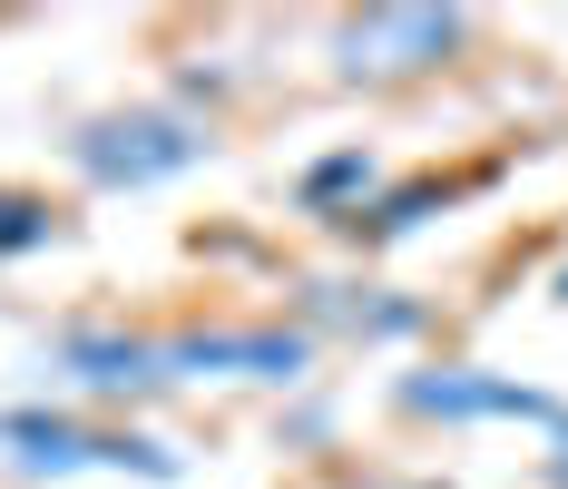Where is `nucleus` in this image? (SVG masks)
<instances>
[{
    "label": "nucleus",
    "mask_w": 568,
    "mask_h": 489,
    "mask_svg": "<svg viewBox=\"0 0 568 489\" xmlns=\"http://www.w3.org/2000/svg\"><path fill=\"white\" fill-rule=\"evenodd\" d=\"M0 460L20 480H186L158 431H128V421H89V411H59V401H20L0 411Z\"/></svg>",
    "instance_id": "1"
},
{
    "label": "nucleus",
    "mask_w": 568,
    "mask_h": 489,
    "mask_svg": "<svg viewBox=\"0 0 568 489\" xmlns=\"http://www.w3.org/2000/svg\"><path fill=\"white\" fill-rule=\"evenodd\" d=\"M206 128L186 109H109L89 118L79 137H69V166L89 176V186H109V196H138V186H168L186 166H206Z\"/></svg>",
    "instance_id": "2"
},
{
    "label": "nucleus",
    "mask_w": 568,
    "mask_h": 489,
    "mask_svg": "<svg viewBox=\"0 0 568 489\" xmlns=\"http://www.w3.org/2000/svg\"><path fill=\"white\" fill-rule=\"evenodd\" d=\"M158 363L176 381H304L314 343L294 324H196V333H158Z\"/></svg>",
    "instance_id": "3"
},
{
    "label": "nucleus",
    "mask_w": 568,
    "mask_h": 489,
    "mask_svg": "<svg viewBox=\"0 0 568 489\" xmlns=\"http://www.w3.org/2000/svg\"><path fill=\"white\" fill-rule=\"evenodd\" d=\"M470 40V10H353L334 20V69L343 79H422Z\"/></svg>",
    "instance_id": "4"
},
{
    "label": "nucleus",
    "mask_w": 568,
    "mask_h": 489,
    "mask_svg": "<svg viewBox=\"0 0 568 489\" xmlns=\"http://www.w3.org/2000/svg\"><path fill=\"white\" fill-rule=\"evenodd\" d=\"M412 421H539L559 431L568 401H549L539 381H510V373H480V363H442V373H402L393 391Z\"/></svg>",
    "instance_id": "5"
},
{
    "label": "nucleus",
    "mask_w": 568,
    "mask_h": 489,
    "mask_svg": "<svg viewBox=\"0 0 568 489\" xmlns=\"http://www.w3.org/2000/svg\"><path fill=\"white\" fill-rule=\"evenodd\" d=\"M50 373L89 401H148L168 391V363H158V333H59Z\"/></svg>",
    "instance_id": "6"
},
{
    "label": "nucleus",
    "mask_w": 568,
    "mask_h": 489,
    "mask_svg": "<svg viewBox=\"0 0 568 489\" xmlns=\"http://www.w3.org/2000/svg\"><path fill=\"white\" fill-rule=\"evenodd\" d=\"M294 196H304V216L353 225L363 206H373V157H363V147H334V157H314V166H304V186H294Z\"/></svg>",
    "instance_id": "7"
},
{
    "label": "nucleus",
    "mask_w": 568,
    "mask_h": 489,
    "mask_svg": "<svg viewBox=\"0 0 568 489\" xmlns=\"http://www.w3.org/2000/svg\"><path fill=\"white\" fill-rule=\"evenodd\" d=\"M50 235H59V206H50V196H30V186H0V265H10V255H40Z\"/></svg>",
    "instance_id": "8"
},
{
    "label": "nucleus",
    "mask_w": 568,
    "mask_h": 489,
    "mask_svg": "<svg viewBox=\"0 0 568 489\" xmlns=\"http://www.w3.org/2000/svg\"><path fill=\"white\" fill-rule=\"evenodd\" d=\"M549 489H568V421L549 431Z\"/></svg>",
    "instance_id": "9"
},
{
    "label": "nucleus",
    "mask_w": 568,
    "mask_h": 489,
    "mask_svg": "<svg viewBox=\"0 0 568 489\" xmlns=\"http://www.w3.org/2000/svg\"><path fill=\"white\" fill-rule=\"evenodd\" d=\"M363 489H442V480H363Z\"/></svg>",
    "instance_id": "10"
},
{
    "label": "nucleus",
    "mask_w": 568,
    "mask_h": 489,
    "mask_svg": "<svg viewBox=\"0 0 568 489\" xmlns=\"http://www.w3.org/2000/svg\"><path fill=\"white\" fill-rule=\"evenodd\" d=\"M559 304H568V274H559Z\"/></svg>",
    "instance_id": "11"
}]
</instances>
